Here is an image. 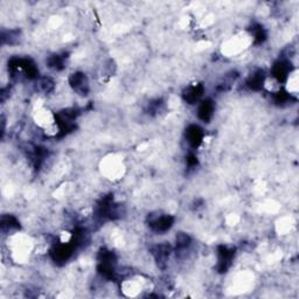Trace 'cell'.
Wrapping results in <instances>:
<instances>
[{
  "label": "cell",
  "mask_w": 299,
  "mask_h": 299,
  "mask_svg": "<svg viewBox=\"0 0 299 299\" xmlns=\"http://www.w3.org/2000/svg\"><path fill=\"white\" fill-rule=\"evenodd\" d=\"M151 253L160 268H165L172 253V246L167 243H160L153 246Z\"/></svg>",
  "instance_id": "6"
},
{
  "label": "cell",
  "mask_w": 299,
  "mask_h": 299,
  "mask_svg": "<svg viewBox=\"0 0 299 299\" xmlns=\"http://www.w3.org/2000/svg\"><path fill=\"white\" fill-rule=\"evenodd\" d=\"M47 64H48V67L51 68V69L60 71V70L64 69V67H66V58H64L63 55H60V54L51 55L49 58L47 59Z\"/></svg>",
  "instance_id": "11"
},
{
  "label": "cell",
  "mask_w": 299,
  "mask_h": 299,
  "mask_svg": "<svg viewBox=\"0 0 299 299\" xmlns=\"http://www.w3.org/2000/svg\"><path fill=\"white\" fill-rule=\"evenodd\" d=\"M69 86L76 94L86 96L89 92V80L84 72H74L69 76Z\"/></svg>",
  "instance_id": "3"
},
{
  "label": "cell",
  "mask_w": 299,
  "mask_h": 299,
  "mask_svg": "<svg viewBox=\"0 0 299 299\" xmlns=\"http://www.w3.org/2000/svg\"><path fill=\"white\" fill-rule=\"evenodd\" d=\"M235 248H229L227 245H219L217 248V271L221 273L227 272L233 264L235 257Z\"/></svg>",
  "instance_id": "2"
},
{
  "label": "cell",
  "mask_w": 299,
  "mask_h": 299,
  "mask_svg": "<svg viewBox=\"0 0 299 299\" xmlns=\"http://www.w3.org/2000/svg\"><path fill=\"white\" fill-rule=\"evenodd\" d=\"M186 140L192 148H197L204 141L205 133L199 125L192 124L186 129Z\"/></svg>",
  "instance_id": "7"
},
{
  "label": "cell",
  "mask_w": 299,
  "mask_h": 299,
  "mask_svg": "<svg viewBox=\"0 0 299 299\" xmlns=\"http://www.w3.org/2000/svg\"><path fill=\"white\" fill-rule=\"evenodd\" d=\"M291 74V63L289 60L280 59L278 61L273 63L271 69V76L277 81L278 83L285 82L289 79V75Z\"/></svg>",
  "instance_id": "5"
},
{
  "label": "cell",
  "mask_w": 299,
  "mask_h": 299,
  "mask_svg": "<svg viewBox=\"0 0 299 299\" xmlns=\"http://www.w3.org/2000/svg\"><path fill=\"white\" fill-rule=\"evenodd\" d=\"M175 225V217L168 214H164V215H157L150 220V228L156 233H166Z\"/></svg>",
  "instance_id": "4"
},
{
  "label": "cell",
  "mask_w": 299,
  "mask_h": 299,
  "mask_svg": "<svg viewBox=\"0 0 299 299\" xmlns=\"http://www.w3.org/2000/svg\"><path fill=\"white\" fill-rule=\"evenodd\" d=\"M0 226H2L3 233L20 228V223L18 219L13 215H3L2 221H0Z\"/></svg>",
  "instance_id": "12"
},
{
  "label": "cell",
  "mask_w": 299,
  "mask_h": 299,
  "mask_svg": "<svg viewBox=\"0 0 299 299\" xmlns=\"http://www.w3.org/2000/svg\"><path fill=\"white\" fill-rule=\"evenodd\" d=\"M191 237H189V235H187V234L185 233H179L177 235V238H176V249H177V254L178 253H183L185 252L186 249H188V246L191 245Z\"/></svg>",
  "instance_id": "13"
},
{
  "label": "cell",
  "mask_w": 299,
  "mask_h": 299,
  "mask_svg": "<svg viewBox=\"0 0 299 299\" xmlns=\"http://www.w3.org/2000/svg\"><path fill=\"white\" fill-rule=\"evenodd\" d=\"M19 32L18 31H10V32H3L2 34V41L3 43H9L14 44L18 42L19 38Z\"/></svg>",
  "instance_id": "17"
},
{
  "label": "cell",
  "mask_w": 299,
  "mask_h": 299,
  "mask_svg": "<svg viewBox=\"0 0 299 299\" xmlns=\"http://www.w3.org/2000/svg\"><path fill=\"white\" fill-rule=\"evenodd\" d=\"M76 249V245L74 244V242H62V243L55 244L53 248L51 250V256L53 258V261L55 263L62 264L66 263V262L69 260V258L72 256Z\"/></svg>",
  "instance_id": "1"
},
{
  "label": "cell",
  "mask_w": 299,
  "mask_h": 299,
  "mask_svg": "<svg viewBox=\"0 0 299 299\" xmlns=\"http://www.w3.org/2000/svg\"><path fill=\"white\" fill-rule=\"evenodd\" d=\"M55 84L53 82V80L49 78H39L38 82H36V89L39 91L44 92V94H48V92L54 90Z\"/></svg>",
  "instance_id": "14"
},
{
  "label": "cell",
  "mask_w": 299,
  "mask_h": 299,
  "mask_svg": "<svg viewBox=\"0 0 299 299\" xmlns=\"http://www.w3.org/2000/svg\"><path fill=\"white\" fill-rule=\"evenodd\" d=\"M205 92V87L204 84L196 83L192 84L185 89L183 92V98L186 103L188 104H196L200 102V99L203 98Z\"/></svg>",
  "instance_id": "8"
},
{
  "label": "cell",
  "mask_w": 299,
  "mask_h": 299,
  "mask_svg": "<svg viewBox=\"0 0 299 299\" xmlns=\"http://www.w3.org/2000/svg\"><path fill=\"white\" fill-rule=\"evenodd\" d=\"M291 99H292V96H291L290 92L283 90V89L273 94V102L278 104V106H284V104L289 103Z\"/></svg>",
  "instance_id": "16"
},
{
  "label": "cell",
  "mask_w": 299,
  "mask_h": 299,
  "mask_svg": "<svg viewBox=\"0 0 299 299\" xmlns=\"http://www.w3.org/2000/svg\"><path fill=\"white\" fill-rule=\"evenodd\" d=\"M214 111H215V104H214L211 98L201 101L197 108V117L204 123H209L214 116Z\"/></svg>",
  "instance_id": "9"
},
{
  "label": "cell",
  "mask_w": 299,
  "mask_h": 299,
  "mask_svg": "<svg viewBox=\"0 0 299 299\" xmlns=\"http://www.w3.org/2000/svg\"><path fill=\"white\" fill-rule=\"evenodd\" d=\"M265 83V75L262 69H257L253 72L245 81V86L253 91H258L263 88Z\"/></svg>",
  "instance_id": "10"
},
{
  "label": "cell",
  "mask_w": 299,
  "mask_h": 299,
  "mask_svg": "<svg viewBox=\"0 0 299 299\" xmlns=\"http://www.w3.org/2000/svg\"><path fill=\"white\" fill-rule=\"evenodd\" d=\"M186 163L189 168H194L197 165V157L193 152L188 153V156L186 157Z\"/></svg>",
  "instance_id": "18"
},
{
  "label": "cell",
  "mask_w": 299,
  "mask_h": 299,
  "mask_svg": "<svg viewBox=\"0 0 299 299\" xmlns=\"http://www.w3.org/2000/svg\"><path fill=\"white\" fill-rule=\"evenodd\" d=\"M252 34L254 38V42L256 44L263 43L266 40V32L264 27L261 25H254L252 28Z\"/></svg>",
  "instance_id": "15"
}]
</instances>
